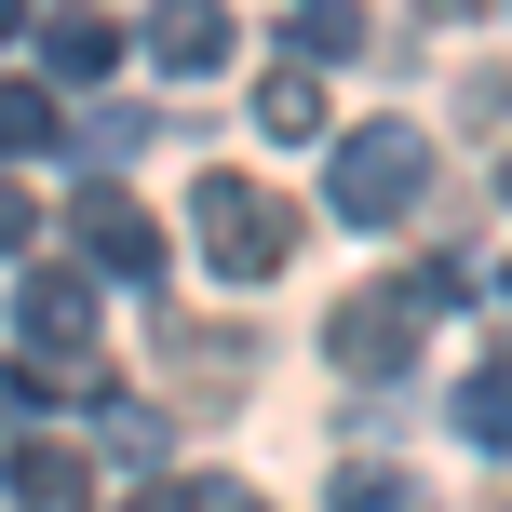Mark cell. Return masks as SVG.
Masks as SVG:
<instances>
[{"instance_id": "obj_1", "label": "cell", "mask_w": 512, "mask_h": 512, "mask_svg": "<svg viewBox=\"0 0 512 512\" xmlns=\"http://www.w3.org/2000/svg\"><path fill=\"white\" fill-rule=\"evenodd\" d=\"M418 189H432V135H418V122H351V149L324 162L337 230H405Z\"/></svg>"}, {"instance_id": "obj_2", "label": "cell", "mask_w": 512, "mask_h": 512, "mask_svg": "<svg viewBox=\"0 0 512 512\" xmlns=\"http://www.w3.org/2000/svg\"><path fill=\"white\" fill-rule=\"evenodd\" d=\"M445 297H459V270H445V256H418V270H405V283H378V297H337L324 351L351 364V378H405V364H418V324H432Z\"/></svg>"}, {"instance_id": "obj_3", "label": "cell", "mask_w": 512, "mask_h": 512, "mask_svg": "<svg viewBox=\"0 0 512 512\" xmlns=\"http://www.w3.org/2000/svg\"><path fill=\"white\" fill-rule=\"evenodd\" d=\"M189 230H203V270H216V283H270L283 256H297V216H283L270 189H243L230 162L189 189Z\"/></svg>"}, {"instance_id": "obj_4", "label": "cell", "mask_w": 512, "mask_h": 512, "mask_svg": "<svg viewBox=\"0 0 512 512\" xmlns=\"http://www.w3.org/2000/svg\"><path fill=\"white\" fill-rule=\"evenodd\" d=\"M68 243H81V270H95V283H135V297L162 283V216L135 203L122 176H81V203H68Z\"/></svg>"}, {"instance_id": "obj_5", "label": "cell", "mask_w": 512, "mask_h": 512, "mask_svg": "<svg viewBox=\"0 0 512 512\" xmlns=\"http://www.w3.org/2000/svg\"><path fill=\"white\" fill-rule=\"evenodd\" d=\"M14 337H41V364H81V337H95V283L54 270V256H27V283H14Z\"/></svg>"}, {"instance_id": "obj_6", "label": "cell", "mask_w": 512, "mask_h": 512, "mask_svg": "<svg viewBox=\"0 0 512 512\" xmlns=\"http://www.w3.org/2000/svg\"><path fill=\"white\" fill-rule=\"evenodd\" d=\"M0 472H14V512H95V472H81V445H54V432L0 445Z\"/></svg>"}, {"instance_id": "obj_7", "label": "cell", "mask_w": 512, "mask_h": 512, "mask_svg": "<svg viewBox=\"0 0 512 512\" xmlns=\"http://www.w3.org/2000/svg\"><path fill=\"white\" fill-rule=\"evenodd\" d=\"M149 54H162V68H176V81H203V68H230V14H216V0H176V14L149 27Z\"/></svg>"}, {"instance_id": "obj_8", "label": "cell", "mask_w": 512, "mask_h": 512, "mask_svg": "<svg viewBox=\"0 0 512 512\" xmlns=\"http://www.w3.org/2000/svg\"><path fill=\"white\" fill-rule=\"evenodd\" d=\"M41 68L54 81H108V68H122V27H108V14H54L41 27Z\"/></svg>"}, {"instance_id": "obj_9", "label": "cell", "mask_w": 512, "mask_h": 512, "mask_svg": "<svg viewBox=\"0 0 512 512\" xmlns=\"http://www.w3.org/2000/svg\"><path fill=\"white\" fill-rule=\"evenodd\" d=\"M256 135L310 149V135H324V81H310V68H270V81H256Z\"/></svg>"}, {"instance_id": "obj_10", "label": "cell", "mask_w": 512, "mask_h": 512, "mask_svg": "<svg viewBox=\"0 0 512 512\" xmlns=\"http://www.w3.org/2000/svg\"><path fill=\"white\" fill-rule=\"evenodd\" d=\"M459 445H512V351H486L459 378Z\"/></svg>"}, {"instance_id": "obj_11", "label": "cell", "mask_w": 512, "mask_h": 512, "mask_svg": "<svg viewBox=\"0 0 512 512\" xmlns=\"http://www.w3.org/2000/svg\"><path fill=\"white\" fill-rule=\"evenodd\" d=\"M14 149H68V108H54V81H0V162Z\"/></svg>"}, {"instance_id": "obj_12", "label": "cell", "mask_w": 512, "mask_h": 512, "mask_svg": "<svg viewBox=\"0 0 512 512\" xmlns=\"http://www.w3.org/2000/svg\"><path fill=\"white\" fill-rule=\"evenodd\" d=\"M0 391H27V405H108V364L81 351V364H41V351H14V378Z\"/></svg>"}, {"instance_id": "obj_13", "label": "cell", "mask_w": 512, "mask_h": 512, "mask_svg": "<svg viewBox=\"0 0 512 512\" xmlns=\"http://www.w3.org/2000/svg\"><path fill=\"white\" fill-rule=\"evenodd\" d=\"M364 27L337 14V0H297V14H283V68H324V54H351Z\"/></svg>"}, {"instance_id": "obj_14", "label": "cell", "mask_w": 512, "mask_h": 512, "mask_svg": "<svg viewBox=\"0 0 512 512\" xmlns=\"http://www.w3.org/2000/svg\"><path fill=\"white\" fill-rule=\"evenodd\" d=\"M337 512H418V499H405V472H378V459H337Z\"/></svg>"}, {"instance_id": "obj_15", "label": "cell", "mask_w": 512, "mask_h": 512, "mask_svg": "<svg viewBox=\"0 0 512 512\" xmlns=\"http://www.w3.org/2000/svg\"><path fill=\"white\" fill-rule=\"evenodd\" d=\"M27 243H41V203H27V189L0 176V256H14V270H27Z\"/></svg>"}, {"instance_id": "obj_16", "label": "cell", "mask_w": 512, "mask_h": 512, "mask_svg": "<svg viewBox=\"0 0 512 512\" xmlns=\"http://www.w3.org/2000/svg\"><path fill=\"white\" fill-rule=\"evenodd\" d=\"M189 512H270L256 486H189Z\"/></svg>"}, {"instance_id": "obj_17", "label": "cell", "mask_w": 512, "mask_h": 512, "mask_svg": "<svg viewBox=\"0 0 512 512\" xmlns=\"http://www.w3.org/2000/svg\"><path fill=\"white\" fill-rule=\"evenodd\" d=\"M122 512H189V486H135V499H122Z\"/></svg>"}, {"instance_id": "obj_18", "label": "cell", "mask_w": 512, "mask_h": 512, "mask_svg": "<svg viewBox=\"0 0 512 512\" xmlns=\"http://www.w3.org/2000/svg\"><path fill=\"white\" fill-rule=\"evenodd\" d=\"M14 27H27V14H14V0H0V41H14Z\"/></svg>"}]
</instances>
